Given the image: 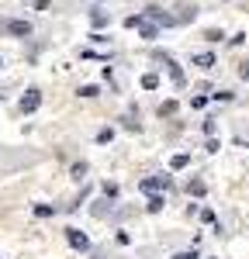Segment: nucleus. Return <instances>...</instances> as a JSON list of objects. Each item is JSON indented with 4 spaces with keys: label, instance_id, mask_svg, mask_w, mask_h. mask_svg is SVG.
<instances>
[{
    "label": "nucleus",
    "instance_id": "6e6552de",
    "mask_svg": "<svg viewBox=\"0 0 249 259\" xmlns=\"http://www.w3.org/2000/svg\"><path fill=\"white\" fill-rule=\"evenodd\" d=\"M190 62L194 66H201V69H215V52H197V56H190Z\"/></svg>",
    "mask_w": 249,
    "mask_h": 259
},
{
    "label": "nucleus",
    "instance_id": "dca6fc26",
    "mask_svg": "<svg viewBox=\"0 0 249 259\" xmlns=\"http://www.w3.org/2000/svg\"><path fill=\"white\" fill-rule=\"evenodd\" d=\"M145 24V14H128L124 18V28H142Z\"/></svg>",
    "mask_w": 249,
    "mask_h": 259
},
{
    "label": "nucleus",
    "instance_id": "4468645a",
    "mask_svg": "<svg viewBox=\"0 0 249 259\" xmlns=\"http://www.w3.org/2000/svg\"><path fill=\"white\" fill-rule=\"evenodd\" d=\"M114 142V128H101L97 132V145H111Z\"/></svg>",
    "mask_w": 249,
    "mask_h": 259
},
{
    "label": "nucleus",
    "instance_id": "0eeeda50",
    "mask_svg": "<svg viewBox=\"0 0 249 259\" xmlns=\"http://www.w3.org/2000/svg\"><path fill=\"white\" fill-rule=\"evenodd\" d=\"M90 24L101 31V28H107V24H111V14H107V11H101V7H94V11H90Z\"/></svg>",
    "mask_w": 249,
    "mask_h": 259
},
{
    "label": "nucleus",
    "instance_id": "b1692460",
    "mask_svg": "<svg viewBox=\"0 0 249 259\" xmlns=\"http://www.w3.org/2000/svg\"><path fill=\"white\" fill-rule=\"evenodd\" d=\"M173 259H201V256H197L194 249H184V252H177V256H173Z\"/></svg>",
    "mask_w": 249,
    "mask_h": 259
},
{
    "label": "nucleus",
    "instance_id": "9b49d317",
    "mask_svg": "<svg viewBox=\"0 0 249 259\" xmlns=\"http://www.w3.org/2000/svg\"><path fill=\"white\" fill-rule=\"evenodd\" d=\"M139 35H142L145 41H156V38H159V24H142V28H139Z\"/></svg>",
    "mask_w": 249,
    "mask_h": 259
},
{
    "label": "nucleus",
    "instance_id": "ddd939ff",
    "mask_svg": "<svg viewBox=\"0 0 249 259\" xmlns=\"http://www.w3.org/2000/svg\"><path fill=\"white\" fill-rule=\"evenodd\" d=\"M35 218H56V204H35Z\"/></svg>",
    "mask_w": 249,
    "mask_h": 259
},
{
    "label": "nucleus",
    "instance_id": "20e7f679",
    "mask_svg": "<svg viewBox=\"0 0 249 259\" xmlns=\"http://www.w3.org/2000/svg\"><path fill=\"white\" fill-rule=\"evenodd\" d=\"M66 242H69L76 252H87V249H90V239L83 235L80 228H66Z\"/></svg>",
    "mask_w": 249,
    "mask_h": 259
},
{
    "label": "nucleus",
    "instance_id": "f03ea898",
    "mask_svg": "<svg viewBox=\"0 0 249 259\" xmlns=\"http://www.w3.org/2000/svg\"><path fill=\"white\" fill-rule=\"evenodd\" d=\"M159 59H163L166 73H170V80L177 83V87H184V83H187V76H184V69H180V62L173 59V56H166V52H163V56H159Z\"/></svg>",
    "mask_w": 249,
    "mask_h": 259
},
{
    "label": "nucleus",
    "instance_id": "2eb2a0df",
    "mask_svg": "<svg viewBox=\"0 0 249 259\" xmlns=\"http://www.w3.org/2000/svg\"><path fill=\"white\" fill-rule=\"evenodd\" d=\"M187 162H190V156H187V152H177V156L170 159V169H184Z\"/></svg>",
    "mask_w": 249,
    "mask_h": 259
},
{
    "label": "nucleus",
    "instance_id": "aec40b11",
    "mask_svg": "<svg viewBox=\"0 0 249 259\" xmlns=\"http://www.w3.org/2000/svg\"><path fill=\"white\" fill-rule=\"evenodd\" d=\"M204 38H208V41H222L225 35H222V28H208V31H204Z\"/></svg>",
    "mask_w": 249,
    "mask_h": 259
},
{
    "label": "nucleus",
    "instance_id": "f3484780",
    "mask_svg": "<svg viewBox=\"0 0 249 259\" xmlns=\"http://www.w3.org/2000/svg\"><path fill=\"white\" fill-rule=\"evenodd\" d=\"M142 87H145V90H156V87H159V76H156V73H145V76H142Z\"/></svg>",
    "mask_w": 249,
    "mask_h": 259
},
{
    "label": "nucleus",
    "instance_id": "c85d7f7f",
    "mask_svg": "<svg viewBox=\"0 0 249 259\" xmlns=\"http://www.w3.org/2000/svg\"><path fill=\"white\" fill-rule=\"evenodd\" d=\"M239 76H242V80H249V62H242V66H239Z\"/></svg>",
    "mask_w": 249,
    "mask_h": 259
},
{
    "label": "nucleus",
    "instance_id": "a878e982",
    "mask_svg": "<svg viewBox=\"0 0 249 259\" xmlns=\"http://www.w3.org/2000/svg\"><path fill=\"white\" fill-rule=\"evenodd\" d=\"M204 149H208V152H218V149H222V142H218V139H208Z\"/></svg>",
    "mask_w": 249,
    "mask_h": 259
},
{
    "label": "nucleus",
    "instance_id": "7ed1b4c3",
    "mask_svg": "<svg viewBox=\"0 0 249 259\" xmlns=\"http://www.w3.org/2000/svg\"><path fill=\"white\" fill-rule=\"evenodd\" d=\"M142 14H145V18H152L156 24H163V28H173V24H180V18H177V14H163L159 7H145Z\"/></svg>",
    "mask_w": 249,
    "mask_h": 259
},
{
    "label": "nucleus",
    "instance_id": "393cba45",
    "mask_svg": "<svg viewBox=\"0 0 249 259\" xmlns=\"http://www.w3.org/2000/svg\"><path fill=\"white\" fill-rule=\"evenodd\" d=\"M201 221H204V225H211V221H215V211H211V207H204V211H201Z\"/></svg>",
    "mask_w": 249,
    "mask_h": 259
},
{
    "label": "nucleus",
    "instance_id": "f257e3e1",
    "mask_svg": "<svg viewBox=\"0 0 249 259\" xmlns=\"http://www.w3.org/2000/svg\"><path fill=\"white\" fill-rule=\"evenodd\" d=\"M38 107H42V90H38V87L24 90V97L18 100V111H21V114H35Z\"/></svg>",
    "mask_w": 249,
    "mask_h": 259
},
{
    "label": "nucleus",
    "instance_id": "1a4fd4ad",
    "mask_svg": "<svg viewBox=\"0 0 249 259\" xmlns=\"http://www.w3.org/2000/svg\"><path fill=\"white\" fill-rule=\"evenodd\" d=\"M163 207H166V197H163V194H149V204H145V211H149V214H159Z\"/></svg>",
    "mask_w": 249,
    "mask_h": 259
},
{
    "label": "nucleus",
    "instance_id": "4be33fe9",
    "mask_svg": "<svg viewBox=\"0 0 249 259\" xmlns=\"http://www.w3.org/2000/svg\"><path fill=\"white\" fill-rule=\"evenodd\" d=\"M104 197H107V200L118 197V183H104Z\"/></svg>",
    "mask_w": 249,
    "mask_h": 259
},
{
    "label": "nucleus",
    "instance_id": "5701e85b",
    "mask_svg": "<svg viewBox=\"0 0 249 259\" xmlns=\"http://www.w3.org/2000/svg\"><path fill=\"white\" fill-rule=\"evenodd\" d=\"M211 97H215V100H222V104H225V100H232V97H235V94H232V90H215Z\"/></svg>",
    "mask_w": 249,
    "mask_h": 259
},
{
    "label": "nucleus",
    "instance_id": "cd10ccee",
    "mask_svg": "<svg viewBox=\"0 0 249 259\" xmlns=\"http://www.w3.org/2000/svg\"><path fill=\"white\" fill-rule=\"evenodd\" d=\"M204 104H208V97H194V100H190V107H194V111H201Z\"/></svg>",
    "mask_w": 249,
    "mask_h": 259
},
{
    "label": "nucleus",
    "instance_id": "bb28decb",
    "mask_svg": "<svg viewBox=\"0 0 249 259\" xmlns=\"http://www.w3.org/2000/svg\"><path fill=\"white\" fill-rule=\"evenodd\" d=\"M242 41H246V31H239V35H232V38H228V45H242Z\"/></svg>",
    "mask_w": 249,
    "mask_h": 259
},
{
    "label": "nucleus",
    "instance_id": "6ab92c4d",
    "mask_svg": "<svg viewBox=\"0 0 249 259\" xmlns=\"http://www.w3.org/2000/svg\"><path fill=\"white\" fill-rule=\"evenodd\" d=\"M76 94H80V97H97V94H101V90H97V87H94V83H87V87H80V90H76Z\"/></svg>",
    "mask_w": 249,
    "mask_h": 259
},
{
    "label": "nucleus",
    "instance_id": "c756f323",
    "mask_svg": "<svg viewBox=\"0 0 249 259\" xmlns=\"http://www.w3.org/2000/svg\"><path fill=\"white\" fill-rule=\"evenodd\" d=\"M0 69H4V56H0Z\"/></svg>",
    "mask_w": 249,
    "mask_h": 259
},
{
    "label": "nucleus",
    "instance_id": "9d476101",
    "mask_svg": "<svg viewBox=\"0 0 249 259\" xmlns=\"http://www.w3.org/2000/svg\"><path fill=\"white\" fill-rule=\"evenodd\" d=\"M187 194H190V197H204L208 183H204V180H190V183H187Z\"/></svg>",
    "mask_w": 249,
    "mask_h": 259
},
{
    "label": "nucleus",
    "instance_id": "a211bd4d",
    "mask_svg": "<svg viewBox=\"0 0 249 259\" xmlns=\"http://www.w3.org/2000/svg\"><path fill=\"white\" fill-rule=\"evenodd\" d=\"M69 177H73V180H83V177H87V162H76V166L69 169Z\"/></svg>",
    "mask_w": 249,
    "mask_h": 259
},
{
    "label": "nucleus",
    "instance_id": "39448f33",
    "mask_svg": "<svg viewBox=\"0 0 249 259\" xmlns=\"http://www.w3.org/2000/svg\"><path fill=\"white\" fill-rule=\"evenodd\" d=\"M4 28H7V35H14V38H28V35H31V21H21V18L7 21Z\"/></svg>",
    "mask_w": 249,
    "mask_h": 259
},
{
    "label": "nucleus",
    "instance_id": "f8f14e48",
    "mask_svg": "<svg viewBox=\"0 0 249 259\" xmlns=\"http://www.w3.org/2000/svg\"><path fill=\"white\" fill-rule=\"evenodd\" d=\"M177 111H180V104H177V100H166V104H159V118H173Z\"/></svg>",
    "mask_w": 249,
    "mask_h": 259
},
{
    "label": "nucleus",
    "instance_id": "423d86ee",
    "mask_svg": "<svg viewBox=\"0 0 249 259\" xmlns=\"http://www.w3.org/2000/svg\"><path fill=\"white\" fill-rule=\"evenodd\" d=\"M166 187H170V177H163V173H159V177H149V180H142V183H139V190H145V194H156V190H166Z\"/></svg>",
    "mask_w": 249,
    "mask_h": 259
},
{
    "label": "nucleus",
    "instance_id": "412c9836",
    "mask_svg": "<svg viewBox=\"0 0 249 259\" xmlns=\"http://www.w3.org/2000/svg\"><path fill=\"white\" fill-rule=\"evenodd\" d=\"M201 128H204V135H208V139H215V132H218V124H215V118H208L204 124H201Z\"/></svg>",
    "mask_w": 249,
    "mask_h": 259
}]
</instances>
